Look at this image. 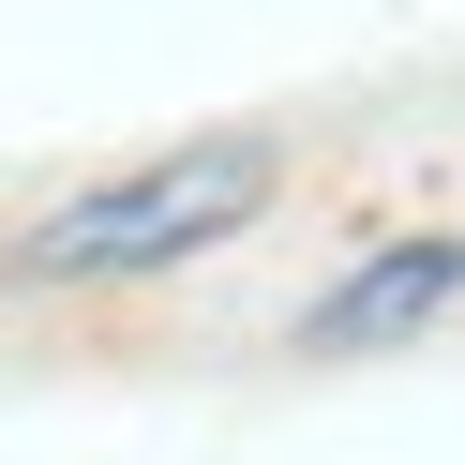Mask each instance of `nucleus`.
I'll return each mask as SVG.
<instances>
[{"instance_id":"f257e3e1","label":"nucleus","mask_w":465,"mask_h":465,"mask_svg":"<svg viewBox=\"0 0 465 465\" xmlns=\"http://www.w3.org/2000/svg\"><path fill=\"white\" fill-rule=\"evenodd\" d=\"M271 181H285V151H271V135H181V151H151V165H121V181L61 195V211L15 241V271H45V285L181 271V255L241 241V225L271 211Z\"/></svg>"},{"instance_id":"f03ea898","label":"nucleus","mask_w":465,"mask_h":465,"mask_svg":"<svg viewBox=\"0 0 465 465\" xmlns=\"http://www.w3.org/2000/svg\"><path fill=\"white\" fill-rule=\"evenodd\" d=\"M435 301H465V241H391L375 271H345L331 301H315V345H391V331H420Z\"/></svg>"}]
</instances>
